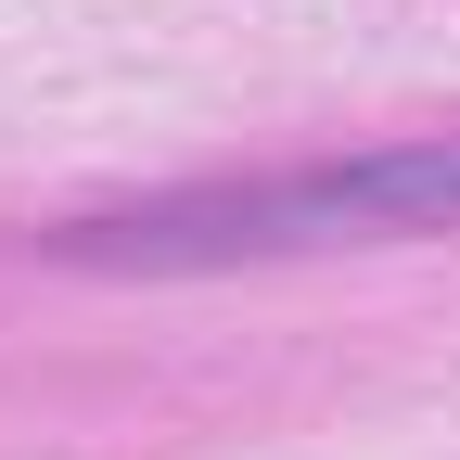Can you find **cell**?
<instances>
[{
    "mask_svg": "<svg viewBox=\"0 0 460 460\" xmlns=\"http://www.w3.org/2000/svg\"><path fill=\"white\" fill-rule=\"evenodd\" d=\"M422 230H460V141H396L358 166L166 192L128 217L51 230V256L65 269H243V256H320V243H422Z\"/></svg>",
    "mask_w": 460,
    "mask_h": 460,
    "instance_id": "6da1fadb",
    "label": "cell"
}]
</instances>
